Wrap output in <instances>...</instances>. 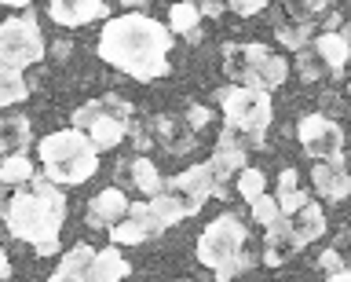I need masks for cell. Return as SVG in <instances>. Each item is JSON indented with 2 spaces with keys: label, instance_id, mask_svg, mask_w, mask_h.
I'll use <instances>...</instances> for the list:
<instances>
[{
  "label": "cell",
  "instance_id": "obj_9",
  "mask_svg": "<svg viewBox=\"0 0 351 282\" xmlns=\"http://www.w3.org/2000/svg\"><path fill=\"white\" fill-rule=\"evenodd\" d=\"M296 136H300V147H304L315 161L344 158V128H340L333 117H326V114H307L304 121H300V128H296Z\"/></svg>",
  "mask_w": 351,
  "mask_h": 282
},
{
  "label": "cell",
  "instance_id": "obj_32",
  "mask_svg": "<svg viewBox=\"0 0 351 282\" xmlns=\"http://www.w3.org/2000/svg\"><path fill=\"white\" fill-rule=\"evenodd\" d=\"M252 220L263 224V227H274L278 220H285V213H282V205L278 198H271V194H263V198L252 202Z\"/></svg>",
  "mask_w": 351,
  "mask_h": 282
},
{
  "label": "cell",
  "instance_id": "obj_38",
  "mask_svg": "<svg viewBox=\"0 0 351 282\" xmlns=\"http://www.w3.org/2000/svg\"><path fill=\"white\" fill-rule=\"evenodd\" d=\"M70 48H73L70 40H55V45H51V56H55V59H66V56H70Z\"/></svg>",
  "mask_w": 351,
  "mask_h": 282
},
{
  "label": "cell",
  "instance_id": "obj_27",
  "mask_svg": "<svg viewBox=\"0 0 351 282\" xmlns=\"http://www.w3.org/2000/svg\"><path fill=\"white\" fill-rule=\"evenodd\" d=\"M197 19H202V8L191 4V0H183V4H172L169 8V30L172 34H194L197 30Z\"/></svg>",
  "mask_w": 351,
  "mask_h": 282
},
{
  "label": "cell",
  "instance_id": "obj_41",
  "mask_svg": "<svg viewBox=\"0 0 351 282\" xmlns=\"http://www.w3.org/2000/svg\"><path fill=\"white\" fill-rule=\"evenodd\" d=\"M26 4H33V0H4V8H26Z\"/></svg>",
  "mask_w": 351,
  "mask_h": 282
},
{
  "label": "cell",
  "instance_id": "obj_33",
  "mask_svg": "<svg viewBox=\"0 0 351 282\" xmlns=\"http://www.w3.org/2000/svg\"><path fill=\"white\" fill-rule=\"evenodd\" d=\"M103 110H106V106H103V99L81 103V106L73 110V128H81V132H88V128H92V125L99 121V117H103Z\"/></svg>",
  "mask_w": 351,
  "mask_h": 282
},
{
  "label": "cell",
  "instance_id": "obj_8",
  "mask_svg": "<svg viewBox=\"0 0 351 282\" xmlns=\"http://www.w3.org/2000/svg\"><path fill=\"white\" fill-rule=\"evenodd\" d=\"M169 187H172V194H180V198H183V205H186V213H191V216L205 205V198H230V191L219 183L216 169L208 165V161L176 172V176L169 180Z\"/></svg>",
  "mask_w": 351,
  "mask_h": 282
},
{
  "label": "cell",
  "instance_id": "obj_18",
  "mask_svg": "<svg viewBox=\"0 0 351 282\" xmlns=\"http://www.w3.org/2000/svg\"><path fill=\"white\" fill-rule=\"evenodd\" d=\"M154 132H158L161 147L169 150V154H186V150H194V128L191 125H176L172 117H158V121H154Z\"/></svg>",
  "mask_w": 351,
  "mask_h": 282
},
{
  "label": "cell",
  "instance_id": "obj_31",
  "mask_svg": "<svg viewBox=\"0 0 351 282\" xmlns=\"http://www.w3.org/2000/svg\"><path fill=\"white\" fill-rule=\"evenodd\" d=\"M296 70H300L304 81H322L326 78V62H322V56H318L315 48L296 51Z\"/></svg>",
  "mask_w": 351,
  "mask_h": 282
},
{
  "label": "cell",
  "instance_id": "obj_43",
  "mask_svg": "<svg viewBox=\"0 0 351 282\" xmlns=\"http://www.w3.org/2000/svg\"><path fill=\"white\" fill-rule=\"evenodd\" d=\"M121 4H128V8H139V4H147V0H121Z\"/></svg>",
  "mask_w": 351,
  "mask_h": 282
},
{
  "label": "cell",
  "instance_id": "obj_35",
  "mask_svg": "<svg viewBox=\"0 0 351 282\" xmlns=\"http://www.w3.org/2000/svg\"><path fill=\"white\" fill-rule=\"evenodd\" d=\"M271 0H230V12L234 15H241V19H249V15H256V12H263Z\"/></svg>",
  "mask_w": 351,
  "mask_h": 282
},
{
  "label": "cell",
  "instance_id": "obj_29",
  "mask_svg": "<svg viewBox=\"0 0 351 282\" xmlns=\"http://www.w3.org/2000/svg\"><path fill=\"white\" fill-rule=\"evenodd\" d=\"M263 194H267V176H263L260 169H241L238 172V198H245L249 205L256 202V198H263Z\"/></svg>",
  "mask_w": 351,
  "mask_h": 282
},
{
  "label": "cell",
  "instance_id": "obj_20",
  "mask_svg": "<svg viewBox=\"0 0 351 282\" xmlns=\"http://www.w3.org/2000/svg\"><path fill=\"white\" fill-rule=\"evenodd\" d=\"M128 271H132V264L121 257V249L110 246V249H99L95 253L92 282H121V279H128Z\"/></svg>",
  "mask_w": 351,
  "mask_h": 282
},
{
  "label": "cell",
  "instance_id": "obj_45",
  "mask_svg": "<svg viewBox=\"0 0 351 282\" xmlns=\"http://www.w3.org/2000/svg\"><path fill=\"white\" fill-rule=\"evenodd\" d=\"M348 92H351V81H348Z\"/></svg>",
  "mask_w": 351,
  "mask_h": 282
},
{
  "label": "cell",
  "instance_id": "obj_36",
  "mask_svg": "<svg viewBox=\"0 0 351 282\" xmlns=\"http://www.w3.org/2000/svg\"><path fill=\"white\" fill-rule=\"evenodd\" d=\"M318 268H322V271H329V275H337V271H348V268H344V260H340V253H337V249H326V253L318 257Z\"/></svg>",
  "mask_w": 351,
  "mask_h": 282
},
{
  "label": "cell",
  "instance_id": "obj_40",
  "mask_svg": "<svg viewBox=\"0 0 351 282\" xmlns=\"http://www.w3.org/2000/svg\"><path fill=\"white\" fill-rule=\"evenodd\" d=\"M326 282H351V271H337V275H329Z\"/></svg>",
  "mask_w": 351,
  "mask_h": 282
},
{
  "label": "cell",
  "instance_id": "obj_25",
  "mask_svg": "<svg viewBox=\"0 0 351 282\" xmlns=\"http://www.w3.org/2000/svg\"><path fill=\"white\" fill-rule=\"evenodd\" d=\"M132 183L143 191V194H161V187H165V180H161V172H158V165H154L150 158H136L132 161Z\"/></svg>",
  "mask_w": 351,
  "mask_h": 282
},
{
  "label": "cell",
  "instance_id": "obj_21",
  "mask_svg": "<svg viewBox=\"0 0 351 282\" xmlns=\"http://www.w3.org/2000/svg\"><path fill=\"white\" fill-rule=\"evenodd\" d=\"M315 51L322 56V62H326L333 73H340V70L348 67V59H351V45H348L340 34H333V30H326V34L315 37Z\"/></svg>",
  "mask_w": 351,
  "mask_h": 282
},
{
  "label": "cell",
  "instance_id": "obj_4",
  "mask_svg": "<svg viewBox=\"0 0 351 282\" xmlns=\"http://www.w3.org/2000/svg\"><path fill=\"white\" fill-rule=\"evenodd\" d=\"M245 246H249V231H245V224H241V216L223 213L205 227L202 238H197V260L216 271V282H230L252 264Z\"/></svg>",
  "mask_w": 351,
  "mask_h": 282
},
{
  "label": "cell",
  "instance_id": "obj_42",
  "mask_svg": "<svg viewBox=\"0 0 351 282\" xmlns=\"http://www.w3.org/2000/svg\"><path fill=\"white\" fill-rule=\"evenodd\" d=\"M340 37H344L348 45H351V23H344V30H340Z\"/></svg>",
  "mask_w": 351,
  "mask_h": 282
},
{
  "label": "cell",
  "instance_id": "obj_7",
  "mask_svg": "<svg viewBox=\"0 0 351 282\" xmlns=\"http://www.w3.org/2000/svg\"><path fill=\"white\" fill-rule=\"evenodd\" d=\"M48 40H44L40 26L33 15H15V19H4V30H0V62L4 70H26L33 62H40L48 56Z\"/></svg>",
  "mask_w": 351,
  "mask_h": 282
},
{
  "label": "cell",
  "instance_id": "obj_14",
  "mask_svg": "<svg viewBox=\"0 0 351 282\" xmlns=\"http://www.w3.org/2000/svg\"><path fill=\"white\" fill-rule=\"evenodd\" d=\"M48 15L59 26H84L92 19H106V0H48Z\"/></svg>",
  "mask_w": 351,
  "mask_h": 282
},
{
  "label": "cell",
  "instance_id": "obj_2",
  "mask_svg": "<svg viewBox=\"0 0 351 282\" xmlns=\"http://www.w3.org/2000/svg\"><path fill=\"white\" fill-rule=\"evenodd\" d=\"M66 220V194L59 183H51L48 176L33 180L29 187H22L11 194L4 224L19 242H29L40 257L59 253V231Z\"/></svg>",
  "mask_w": 351,
  "mask_h": 282
},
{
  "label": "cell",
  "instance_id": "obj_19",
  "mask_svg": "<svg viewBox=\"0 0 351 282\" xmlns=\"http://www.w3.org/2000/svg\"><path fill=\"white\" fill-rule=\"evenodd\" d=\"M289 19H293V15H289ZM274 37H278L285 48H293V51H304V48L315 40L311 19H307V15H296L293 23H285V19H274Z\"/></svg>",
  "mask_w": 351,
  "mask_h": 282
},
{
  "label": "cell",
  "instance_id": "obj_22",
  "mask_svg": "<svg viewBox=\"0 0 351 282\" xmlns=\"http://www.w3.org/2000/svg\"><path fill=\"white\" fill-rule=\"evenodd\" d=\"M278 205H282V213L285 216H293V213H300L307 202H311V194L300 191V176H296V169H282V176H278Z\"/></svg>",
  "mask_w": 351,
  "mask_h": 282
},
{
  "label": "cell",
  "instance_id": "obj_5",
  "mask_svg": "<svg viewBox=\"0 0 351 282\" xmlns=\"http://www.w3.org/2000/svg\"><path fill=\"white\" fill-rule=\"evenodd\" d=\"M223 73L238 84L260 92H274L289 78V62L282 56H271L263 45H227L223 48Z\"/></svg>",
  "mask_w": 351,
  "mask_h": 282
},
{
  "label": "cell",
  "instance_id": "obj_16",
  "mask_svg": "<svg viewBox=\"0 0 351 282\" xmlns=\"http://www.w3.org/2000/svg\"><path fill=\"white\" fill-rule=\"evenodd\" d=\"M300 242H296V235H293V227H289V216L285 220H278L274 227H267V242H263V264L267 268H278L285 264L293 253H300Z\"/></svg>",
  "mask_w": 351,
  "mask_h": 282
},
{
  "label": "cell",
  "instance_id": "obj_44",
  "mask_svg": "<svg viewBox=\"0 0 351 282\" xmlns=\"http://www.w3.org/2000/svg\"><path fill=\"white\" fill-rule=\"evenodd\" d=\"M300 4H311V8H318V4H326V0H300Z\"/></svg>",
  "mask_w": 351,
  "mask_h": 282
},
{
  "label": "cell",
  "instance_id": "obj_30",
  "mask_svg": "<svg viewBox=\"0 0 351 282\" xmlns=\"http://www.w3.org/2000/svg\"><path fill=\"white\" fill-rule=\"evenodd\" d=\"M29 95V84L19 70H4V81H0V103L4 106H15Z\"/></svg>",
  "mask_w": 351,
  "mask_h": 282
},
{
  "label": "cell",
  "instance_id": "obj_3",
  "mask_svg": "<svg viewBox=\"0 0 351 282\" xmlns=\"http://www.w3.org/2000/svg\"><path fill=\"white\" fill-rule=\"evenodd\" d=\"M37 158L44 165V176L59 187H77V183L92 180L99 169V150L81 128H59V132L44 136Z\"/></svg>",
  "mask_w": 351,
  "mask_h": 282
},
{
  "label": "cell",
  "instance_id": "obj_23",
  "mask_svg": "<svg viewBox=\"0 0 351 282\" xmlns=\"http://www.w3.org/2000/svg\"><path fill=\"white\" fill-rule=\"evenodd\" d=\"M125 132H128V121H121V117H114L110 110H103V117L88 128V139L95 143V150H110V147H117L121 139H125Z\"/></svg>",
  "mask_w": 351,
  "mask_h": 282
},
{
  "label": "cell",
  "instance_id": "obj_17",
  "mask_svg": "<svg viewBox=\"0 0 351 282\" xmlns=\"http://www.w3.org/2000/svg\"><path fill=\"white\" fill-rule=\"evenodd\" d=\"M289 227H293L296 242H300V246H311L315 238L326 235V213H322V205H318V202H307L300 213L289 216Z\"/></svg>",
  "mask_w": 351,
  "mask_h": 282
},
{
  "label": "cell",
  "instance_id": "obj_6",
  "mask_svg": "<svg viewBox=\"0 0 351 282\" xmlns=\"http://www.w3.org/2000/svg\"><path fill=\"white\" fill-rule=\"evenodd\" d=\"M216 103L223 106L227 128L249 132V147L263 143V132L271 125V92L249 89V84H230V89L216 92Z\"/></svg>",
  "mask_w": 351,
  "mask_h": 282
},
{
  "label": "cell",
  "instance_id": "obj_1",
  "mask_svg": "<svg viewBox=\"0 0 351 282\" xmlns=\"http://www.w3.org/2000/svg\"><path fill=\"white\" fill-rule=\"evenodd\" d=\"M169 48L172 30L139 12L106 19L103 34H99V59L147 84L169 73Z\"/></svg>",
  "mask_w": 351,
  "mask_h": 282
},
{
  "label": "cell",
  "instance_id": "obj_11",
  "mask_svg": "<svg viewBox=\"0 0 351 282\" xmlns=\"http://www.w3.org/2000/svg\"><path fill=\"white\" fill-rule=\"evenodd\" d=\"M311 183H315V194H322L326 202H344L351 194V172L344 169V158L318 161L311 169Z\"/></svg>",
  "mask_w": 351,
  "mask_h": 282
},
{
  "label": "cell",
  "instance_id": "obj_10",
  "mask_svg": "<svg viewBox=\"0 0 351 282\" xmlns=\"http://www.w3.org/2000/svg\"><path fill=\"white\" fill-rule=\"evenodd\" d=\"M161 231H165V224L158 220V213L150 209V202H132L125 220L110 227V242L114 246H139V242H147V238H158Z\"/></svg>",
  "mask_w": 351,
  "mask_h": 282
},
{
  "label": "cell",
  "instance_id": "obj_34",
  "mask_svg": "<svg viewBox=\"0 0 351 282\" xmlns=\"http://www.w3.org/2000/svg\"><path fill=\"white\" fill-rule=\"evenodd\" d=\"M208 121H213V110H208V106H202V103L186 106V125H191V128H205Z\"/></svg>",
  "mask_w": 351,
  "mask_h": 282
},
{
  "label": "cell",
  "instance_id": "obj_12",
  "mask_svg": "<svg viewBox=\"0 0 351 282\" xmlns=\"http://www.w3.org/2000/svg\"><path fill=\"white\" fill-rule=\"evenodd\" d=\"M245 150H249V143L234 136V128H223V132H219L216 154L208 158V165L216 169V176H219V183H223V187H227V176H234V172L249 169V165H245Z\"/></svg>",
  "mask_w": 351,
  "mask_h": 282
},
{
  "label": "cell",
  "instance_id": "obj_13",
  "mask_svg": "<svg viewBox=\"0 0 351 282\" xmlns=\"http://www.w3.org/2000/svg\"><path fill=\"white\" fill-rule=\"evenodd\" d=\"M132 209V202H128V194L121 191V187H106V191H99L92 205H88V227H103V224H121L128 216Z\"/></svg>",
  "mask_w": 351,
  "mask_h": 282
},
{
  "label": "cell",
  "instance_id": "obj_26",
  "mask_svg": "<svg viewBox=\"0 0 351 282\" xmlns=\"http://www.w3.org/2000/svg\"><path fill=\"white\" fill-rule=\"evenodd\" d=\"M150 209L158 213V220H161L165 227H172V224H180L183 216H191L180 194H154V198H150Z\"/></svg>",
  "mask_w": 351,
  "mask_h": 282
},
{
  "label": "cell",
  "instance_id": "obj_28",
  "mask_svg": "<svg viewBox=\"0 0 351 282\" xmlns=\"http://www.w3.org/2000/svg\"><path fill=\"white\" fill-rule=\"evenodd\" d=\"M0 180L4 183H29V180H37L33 176V161L26 158V154H8L4 158V165H0Z\"/></svg>",
  "mask_w": 351,
  "mask_h": 282
},
{
  "label": "cell",
  "instance_id": "obj_39",
  "mask_svg": "<svg viewBox=\"0 0 351 282\" xmlns=\"http://www.w3.org/2000/svg\"><path fill=\"white\" fill-rule=\"evenodd\" d=\"M0 279H4V282L11 279V260L8 257H0Z\"/></svg>",
  "mask_w": 351,
  "mask_h": 282
},
{
  "label": "cell",
  "instance_id": "obj_37",
  "mask_svg": "<svg viewBox=\"0 0 351 282\" xmlns=\"http://www.w3.org/2000/svg\"><path fill=\"white\" fill-rule=\"evenodd\" d=\"M197 8H202V19H219L223 15V0H202Z\"/></svg>",
  "mask_w": 351,
  "mask_h": 282
},
{
  "label": "cell",
  "instance_id": "obj_15",
  "mask_svg": "<svg viewBox=\"0 0 351 282\" xmlns=\"http://www.w3.org/2000/svg\"><path fill=\"white\" fill-rule=\"evenodd\" d=\"M95 253H99V249L84 246V242H77V246L70 249V253H62L59 268L51 271V279H48V282H92Z\"/></svg>",
  "mask_w": 351,
  "mask_h": 282
},
{
  "label": "cell",
  "instance_id": "obj_24",
  "mask_svg": "<svg viewBox=\"0 0 351 282\" xmlns=\"http://www.w3.org/2000/svg\"><path fill=\"white\" fill-rule=\"evenodd\" d=\"M29 139H33L29 117H22V114H8V117H4V136H0V143H4L8 154H22V150L29 147Z\"/></svg>",
  "mask_w": 351,
  "mask_h": 282
}]
</instances>
